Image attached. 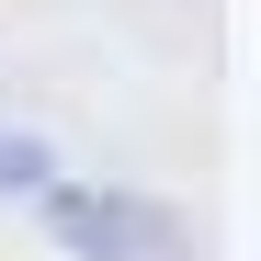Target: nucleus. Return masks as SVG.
Instances as JSON below:
<instances>
[{
  "label": "nucleus",
  "instance_id": "f257e3e1",
  "mask_svg": "<svg viewBox=\"0 0 261 261\" xmlns=\"http://www.w3.org/2000/svg\"><path fill=\"white\" fill-rule=\"evenodd\" d=\"M57 204V239L80 261H193V227L148 193H80V182H46Z\"/></svg>",
  "mask_w": 261,
  "mask_h": 261
},
{
  "label": "nucleus",
  "instance_id": "f03ea898",
  "mask_svg": "<svg viewBox=\"0 0 261 261\" xmlns=\"http://www.w3.org/2000/svg\"><path fill=\"white\" fill-rule=\"evenodd\" d=\"M57 170H46V148L34 137H0V193H46Z\"/></svg>",
  "mask_w": 261,
  "mask_h": 261
}]
</instances>
